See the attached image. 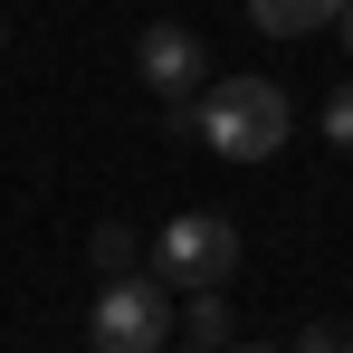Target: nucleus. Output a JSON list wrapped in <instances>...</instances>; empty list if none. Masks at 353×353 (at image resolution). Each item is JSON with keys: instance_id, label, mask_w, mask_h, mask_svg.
Wrapping results in <instances>:
<instances>
[{"instance_id": "nucleus-4", "label": "nucleus", "mask_w": 353, "mask_h": 353, "mask_svg": "<svg viewBox=\"0 0 353 353\" xmlns=\"http://www.w3.org/2000/svg\"><path fill=\"white\" fill-rule=\"evenodd\" d=\"M134 67H143V86H153L163 105H191V86H201V39H191L181 19H153V29L134 39Z\"/></svg>"}, {"instance_id": "nucleus-12", "label": "nucleus", "mask_w": 353, "mask_h": 353, "mask_svg": "<svg viewBox=\"0 0 353 353\" xmlns=\"http://www.w3.org/2000/svg\"><path fill=\"white\" fill-rule=\"evenodd\" d=\"M163 353H172V344H163ZM181 353H201V344H181Z\"/></svg>"}, {"instance_id": "nucleus-6", "label": "nucleus", "mask_w": 353, "mask_h": 353, "mask_svg": "<svg viewBox=\"0 0 353 353\" xmlns=\"http://www.w3.org/2000/svg\"><path fill=\"white\" fill-rule=\"evenodd\" d=\"M181 344H201V353H220V344H230V305H220V287H201V296H191V325H181Z\"/></svg>"}, {"instance_id": "nucleus-1", "label": "nucleus", "mask_w": 353, "mask_h": 353, "mask_svg": "<svg viewBox=\"0 0 353 353\" xmlns=\"http://www.w3.org/2000/svg\"><path fill=\"white\" fill-rule=\"evenodd\" d=\"M191 134L210 153H230V163H268L296 134V105H287V86H268V77H230V86H210L191 105Z\"/></svg>"}, {"instance_id": "nucleus-11", "label": "nucleus", "mask_w": 353, "mask_h": 353, "mask_svg": "<svg viewBox=\"0 0 353 353\" xmlns=\"http://www.w3.org/2000/svg\"><path fill=\"white\" fill-rule=\"evenodd\" d=\"M230 353H268V344H230Z\"/></svg>"}, {"instance_id": "nucleus-10", "label": "nucleus", "mask_w": 353, "mask_h": 353, "mask_svg": "<svg viewBox=\"0 0 353 353\" xmlns=\"http://www.w3.org/2000/svg\"><path fill=\"white\" fill-rule=\"evenodd\" d=\"M334 39H344V48H353V0H344V19H334Z\"/></svg>"}, {"instance_id": "nucleus-9", "label": "nucleus", "mask_w": 353, "mask_h": 353, "mask_svg": "<svg viewBox=\"0 0 353 353\" xmlns=\"http://www.w3.org/2000/svg\"><path fill=\"white\" fill-rule=\"evenodd\" d=\"M325 143H353V86L325 96Z\"/></svg>"}, {"instance_id": "nucleus-7", "label": "nucleus", "mask_w": 353, "mask_h": 353, "mask_svg": "<svg viewBox=\"0 0 353 353\" xmlns=\"http://www.w3.org/2000/svg\"><path fill=\"white\" fill-rule=\"evenodd\" d=\"M96 268H105V277H124V268H134V230H124V220H105V230H96Z\"/></svg>"}, {"instance_id": "nucleus-2", "label": "nucleus", "mask_w": 353, "mask_h": 353, "mask_svg": "<svg viewBox=\"0 0 353 353\" xmlns=\"http://www.w3.org/2000/svg\"><path fill=\"white\" fill-rule=\"evenodd\" d=\"M86 334H96V353H163L172 344V287H163V277H134V268L105 277Z\"/></svg>"}, {"instance_id": "nucleus-5", "label": "nucleus", "mask_w": 353, "mask_h": 353, "mask_svg": "<svg viewBox=\"0 0 353 353\" xmlns=\"http://www.w3.org/2000/svg\"><path fill=\"white\" fill-rule=\"evenodd\" d=\"M248 19H258L268 39H305V29H334L344 0H248Z\"/></svg>"}, {"instance_id": "nucleus-8", "label": "nucleus", "mask_w": 353, "mask_h": 353, "mask_svg": "<svg viewBox=\"0 0 353 353\" xmlns=\"http://www.w3.org/2000/svg\"><path fill=\"white\" fill-rule=\"evenodd\" d=\"M296 353H353V325H305Z\"/></svg>"}, {"instance_id": "nucleus-3", "label": "nucleus", "mask_w": 353, "mask_h": 353, "mask_svg": "<svg viewBox=\"0 0 353 353\" xmlns=\"http://www.w3.org/2000/svg\"><path fill=\"white\" fill-rule=\"evenodd\" d=\"M230 268H239V220H220V210H181L172 230L153 239V277L163 287H230Z\"/></svg>"}]
</instances>
